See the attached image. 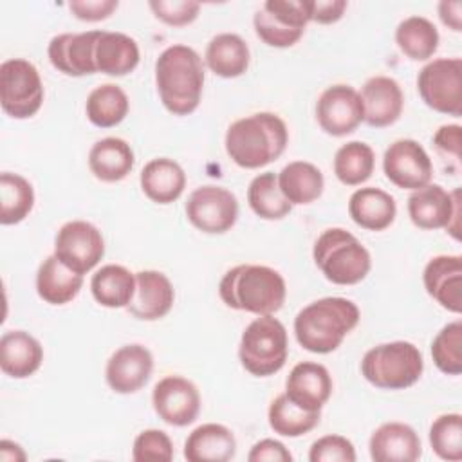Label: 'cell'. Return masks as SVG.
Instances as JSON below:
<instances>
[{"label":"cell","instance_id":"6da1fadb","mask_svg":"<svg viewBox=\"0 0 462 462\" xmlns=\"http://www.w3.org/2000/svg\"><path fill=\"white\" fill-rule=\"evenodd\" d=\"M155 85L168 112L173 116L195 112L204 88L202 58L195 49L182 43L166 47L155 61Z\"/></svg>","mask_w":462,"mask_h":462},{"label":"cell","instance_id":"7a4b0ae2","mask_svg":"<svg viewBox=\"0 0 462 462\" xmlns=\"http://www.w3.org/2000/svg\"><path fill=\"white\" fill-rule=\"evenodd\" d=\"M287 143V125L273 112H256L236 119L229 125L224 139L231 161L245 170H256L276 161L285 152Z\"/></svg>","mask_w":462,"mask_h":462},{"label":"cell","instance_id":"3957f363","mask_svg":"<svg viewBox=\"0 0 462 462\" xmlns=\"http://www.w3.org/2000/svg\"><path fill=\"white\" fill-rule=\"evenodd\" d=\"M359 309L339 296L319 298L305 305L294 318L298 343L312 354H330L357 327Z\"/></svg>","mask_w":462,"mask_h":462},{"label":"cell","instance_id":"277c9868","mask_svg":"<svg viewBox=\"0 0 462 462\" xmlns=\"http://www.w3.org/2000/svg\"><path fill=\"white\" fill-rule=\"evenodd\" d=\"M218 294L229 309L265 316L283 307L287 285L283 276L273 267L240 263L222 276Z\"/></svg>","mask_w":462,"mask_h":462},{"label":"cell","instance_id":"5b68a950","mask_svg":"<svg viewBox=\"0 0 462 462\" xmlns=\"http://www.w3.org/2000/svg\"><path fill=\"white\" fill-rule=\"evenodd\" d=\"M312 258L323 276L336 285H356L372 267L368 249L343 227L325 229L314 242Z\"/></svg>","mask_w":462,"mask_h":462},{"label":"cell","instance_id":"8992f818","mask_svg":"<svg viewBox=\"0 0 462 462\" xmlns=\"http://www.w3.org/2000/svg\"><path fill=\"white\" fill-rule=\"evenodd\" d=\"M424 372L420 350L410 341H390L372 346L361 359L363 377L381 390L413 386Z\"/></svg>","mask_w":462,"mask_h":462},{"label":"cell","instance_id":"52a82bcc","mask_svg":"<svg viewBox=\"0 0 462 462\" xmlns=\"http://www.w3.org/2000/svg\"><path fill=\"white\" fill-rule=\"evenodd\" d=\"M289 356V339L283 323L273 314L258 316L242 332L238 357L242 366L256 377L280 372Z\"/></svg>","mask_w":462,"mask_h":462},{"label":"cell","instance_id":"ba28073f","mask_svg":"<svg viewBox=\"0 0 462 462\" xmlns=\"http://www.w3.org/2000/svg\"><path fill=\"white\" fill-rule=\"evenodd\" d=\"M43 103V83L38 69L23 58L0 65V105L13 119L32 117Z\"/></svg>","mask_w":462,"mask_h":462},{"label":"cell","instance_id":"9c48e42d","mask_svg":"<svg viewBox=\"0 0 462 462\" xmlns=\"http://www.w3.org/2000/svg\"><path fill=\"white\" fill-rule=\"evenodd\" d=\"M420 99L435 112L462 116V60L437 58L426 63L417 76Z\"/></svg>","mask_w":462,"mask_h":462},{"label":"cell","instance_id":"30bf717a","mask_svg":"<svg viewBox=\"0 0 462 462\" xmlns=\"http://www.w3.org/2000/svg\"><path fill=\"white\" fill-rule=\"evenodd\" d=\"M460 189L446 191L440 184H426L408 197V215L419 229H448L460 240Z\"/></svg>","mask_w":462,"mask_h":462},{"label":"cell","instance_id":"8fae6325","mask_svg":"<svg viewBox=\"0 0 462 462\" xmlns=\"http://www.w3.org/2000/svg\"><path fill=\"white\" fill-rule=\"evenodd\" d=\"M186 217L199 231L208 235H222L236 224L238 200L229 189L206 184L189 193L186 202Z\"/></svg>","mask_w":462,"mask_h":462},{"label":"cell","instance_id":"7c38bea8","mask_svg":"<svg viewBox=\"0 0 462 462\" xmlns=\"http://www.w3.org/2000/svg\"><path fill=\"white\" fill-rule=\"evenodd\" d=\"M54 254L72 271L87 274L105 254L101 231L87 220L65 222L56 233Z\"/></svg>","mask_w":462,"mask_h":462},{"label":"cell","instance_id":"4fadbf2b","mask_svg":"<svg viewBox=\"0 0 462 462\" xmlns=\"http://www.w3.org/2000/svg\"><path fill=\"white\" fill-rule=\"evenodd\" d=\"M363 101L350 85H332L321 92L316 103V119L321 130L332 137L352 134L363 123Z\"/></svg>","mask_w":462,"mask_h":462},{"label":"cell","instance_id":"5bb4252c","mask_svg":"<svg viewBox=\"0 0 462 462\" xmlns=\"http://www.w3.org/2000/svg\"><path fill=\"white\" fill-rule=\"evenodd\" d=\"M386 179L401 189H419L430 184L433 164L426 150L413 139L393 141L383 155Z\"/></svg>","mask_w":462,"mask_h":462},{"label":"cell","instance_id":"9a60e30c","mask_svg":"<svg viewBox=\"0 0 462 462\" xmlns=\"http://www.w3.org/2000/svg\"><path fill=\"white\" fill-rule=\"evenodd\" d=\"M152 404L161 420L182 428L197 419L200 411V393L189 379L166 375L153 386Z\"/></svg>","mask_w":462,"mask_h":462},{"label":"cell","instance_id":"2e32d148","mask_svg":"<svg viewBox=\"0 0 462 462\" xmlns=\"http://www.w3.org/2000/svg\"><path fill=\"white\" fill-rule=\"evenodd\" d=\"M152 372V352L139 343H132L119 346L108 357L105 379L116 393H135L148 383Z\"/></svg>","mask_w":462,"mask_h":462},{"label":"cell","instance_id":"e0dca14e","mask_svg":"<svg viewBox=\"0 0 462 462\" xmlns=\"http://www.w3.org/2000/svg\"><path fill=\"white\" fill-rule=\"evenodd\" d=\"M101 31L63 32L49 42L47 54L51 65L65 76H88L97 72L94 63V49Z\"/></svg>","mask_w":462,"mask_h":462},{"label":"cell","instance_id":"ac0fdd59","mask_svg":"<svg viewBox=\"0 0 462 462\" xmlns=\"http://www.w3.org/2000/svg\"><path fill=\"white\" fill-rule=\"evenodd\" d=\"M426 292L446 310L462 312V256H433L422 273Z\"/></svg>","mask_w":462,"mask_h":462},{"label":"cell","instance_id":"d6986e66","mask_svg":"<svg viewBox=\"0 0 462 462\" xmlns=\"http://www.w3.org/2000/svg\"><path fill=\"white\" fill-rule=\"evenodd\" d=\"M175 300V291L170 278L161 271L135 273V291L128 303V312L143 321H155L164 318Z\"/></svg>","mask_w":462,"mask_h":462},{"label":"cell","instance_id":"ffe728a7","mask_svg":"<svg viewBox=\"0 0 462 462\" xmlns=\"http://www.w3.org/2000/svg\"><path fill=\"white\" fill-rule=\"evenodd\" d=\"M285 395L307 411H321L332 395V377L323 365L301 361L292 366L285 381Z\"/></svg>","mask_w":462,"mask_h":462},{"label":"cell","instance_id":"44dd1931","mask_svg":"<svg viewBox=\"0 0 462 462\" xmlns=\"http://www.w3.org/2000/svg\"><path fill=\"white\" fill-rule=\"evenodd\" d=\"M363 121L374 128H384L393 125L404 106V96L399 83L388 76H374L366 79L361 88Z\"/></svg>","mask_w":462,"mask_h":462},{"label":"cell","instance_id":"7402d4cb","mask_svg":"<svg viewBox=\"0 0 462 462\" xmlns=\"http://www.w3.org/2000/svg\"><path fill=\"white\" fill-rule=\"evenodd\" d=\"M370 457L375 462H415L422 455L417 431L404 422H384L370 437Z\"/></svg>","mask_w":462,"mask_h":462},{"label":"cell","instance_id":"603a6c76","mask_svg":"<svg viewBox=\"0 0 462 462\" xmlns=\"http://www.w3.org/2000/svg\"><path fill=\"white\" fill-rule=\"evenodd\" d=\"M43 361L40 341L25 330H7L0 337V368L13 379L32 375Z\"/></svg>","mask_w":462,"mask_h":462},{"label":"cell","instance_id":"cb8c5ba5","mask_svg":"<svg viewBox=\"0 0 462 462\" xmlns=\"http://www.w3.org/2000/svg\"><path fill=\"white\" fill-rule=\"evenodd\" d=\"M348 215L363 229L383 231L393 224L397 204L388 191L375 186H366L350 195Z\"/></svg>","mask_w":462,"mask_h":462},{"label":"cell","instance_id":"d4e9b609","mask_svg":"<svg viewBox=\"0 0 462 462\" xmlns=\"http://www.w3.org/2000/svg\"><path fill=\"white\" fill-rule=\"evenodd\" d=\"M139 45L137 42L116 31H101L94 49L96 70L106 76H126L139 65Z\"/></svg>","mask_w":462,"mask_h":462},{"label":"cell","instance_id":"484cf974","mask_svg":"<svg viewBox=\"0 0 462 462\" xmlns=\"http://www.w3.org/2000/svg\"><path fill=\"white\" fill-rule=\"evenodd\" d=\"M236 453L233 431L217 422L195 428L184 442V458L189 462H227Z\"/></svg>","mask_w":462,"mask_h":462},{"label":"cell","instance_id":"4316f807","mask_svg":"<svg viewBox=\"0 0 462 462\" xmlns=\"http://www.w3.org/2000/svg\"><path fill=\"white\" fill-rule=\"evenodd\" d=\"M141 189L157 204L175 202L186 188V173L179 162L168 157H157L144 164L141 170Z\"/></svg>","mask_w":462,"mask_h":462},{"label":"cell","instance_id":"83f0119b","mask_svg":"<svg viewBox=\"0 0 462 462\" xmlns=\"http://www.w3.org/2000/svg\"><path fill=\"white\" fill-rule=\"evenodd\" d=\"M135 164L132 146L121 137H103L88 152V168L103 182L123 180Z\"/></svg>","mask_w":462,"mask_h":462},{"label":"cell","instance_id":"f1b7e54d","mask_svg":"<svg viewBox=\"0 0 462 462\" xmlns=\"http://www.w3.org/2000/svg\"><path fill=\"white\" fill-rule=\"evenodd\" d=\"M83 285V274L69 269L56 254L47 256L36 273V292L51 305L72 301Z\"/></svg>","mask_w":462,"mask_h":462},{"label":"cell","instance_id":"f546056e","mask_svg":"<svg viewBox=\"0 0 462 462\" xmlns=\"http://www.w3.org/2000/svg\"><path fill=\"white\" fill-rule=\"evenodd\" d=\"M206 65L220 78H238L249 67V47L245 40L235 32H220L213 36L206 47Z\"/></svg>","mask_w":462,"mask_h":462},{"label":"cell","instance_id":"4dcf8cb0","mask_svg":"<svg viewBox=\"0 0 462 462\" xmlns=\"http://www.w3.org/2000/svg\"><path fill=\"white\" fill-rule=\"evenodd\" d=\"M278 186L292 206L310 204L321 197L325 188L323 173L307 161H292L278 173Z\"/></svg>","mask_w":462,"mask_h":462},{"label":"cell","instance_id":"1f68e13d","mask_svg":"<svg viewBox=\"0 0 462 462\" xmlns=\"http://www.w3.org/2000/svg\"><path fill=\"white\" fill-rule=\"evenodd\" d=\"M94 300L106 309L128 307L135 291V274L117 263L97 269L90 280Z\"/></svg>","mask_w":462,"mask_h":462},{"label":"cell","instance_id":"d6a6232c","mask_svg":"<svg viewBox=\"0 0 462 462\" xmlns=\"http://www.w3.org/2000/svg\"><path fill=\"white\" fill-rule=\"evenodd\" d=\"M439 31L433 22L419 14L404 18L395 29L397 47L413 61L430 60L439 49Z\"/></svg>","mask_w":462,"mask_h":462},{"label":"cell","instance_id":"836d02e7","mask_svg":"<svg viewBox=\"0 0 462 462\" xmlns=\"http://www.w3.org/2000/svg\"><path fill=\"white\" fill-rule=\"evenodd\" d=\"M130 108L126 92L116 83L96 87L85 103L87 119L97 128H112L119 125Z\"/></svg>","mask_w":462,"mask_h":462},{"label":"cell","instance_id":"e575fe53","mask_svg":"<svg viewBox=\"0 0 462 462\" xmlns=\"http://www.w3.org/2000/svg\"><path fill=\"white\" fill-rule=\"evenodd\" d=\"M247 202L254 215L263 220H282L292 209L278 186V175L265 171L256 175L247 188Z\"/></svg>","mask_w":462,"mask_h":462},{"label":"cell","instance_id":"d590c367","mask_svg":"<svg viewBox=\"0 0 462 462\" xmlns=\"http://www.w3.org/2000/svg\"><path fill=\"white\" fill-rule=\"evenodd\" d=\"M319 411H307L296 406L285 393L274 397L267 410V420L274 433L282 437H301L319 424Z\"/></svg>","mask_w":462,"mask_h":462},{"label":"cell","instance_id":"8d00e7d4","mask_svg":"<svg viewBox=\"0 0 462 462\" xmlns=\"http://www.w3.org/2000/svg\"><path fill=\"white\" fill-rule=\"evenodd\" d=\"M375 166V153L370 144L363 141H350L334 155V173L345 186H359L366 182Z\"/></svg>","mask_w":462,"mask_h":462},{"label":"cell","instance_id":"74e56055","mask_svg":"<svg viewBox=\"0 0 462 462\" xmlns=\"http://www.w3.org/2000/svg\"><path fill=\"white\" fill-rule=\"evenodd\" d=\"M34 206L32 184L11 171L0 175V224L13 226L22 222Z\"/></svg>","mask_w":462,"mask_h":462},{"label":"cell","instance_id":"f35d334b","mask_svg":"<svg viewBox=\"0 0 462 462\" xmlns=\"http://www.w3.org/2000/svg\"><path fill=\"white\" fill-rule=\"evenodd\" d=\"M431 357L435 366L448 375L462 372V321L444 325L431 341Z\"/></svg>","mask_w":462,"mask_h":462},{"label":"cell","instance_id":"ab89813d","mask_svg":"<svg viewBox=\"0 0 462 462\" xmlns=\"http://www.w3.org/2000/svg\"><path fill=\"white\" fill-rule=\"evenodd\" d=\"M431 449L449 462L462 460V415L444 413L430 426Z\"/></svg>","mask_w":462,"mask_h":462},{"label":"cell","instance_id":"60d3db41","mask_svg":"<svg viewBox=\"0 0 462 462\" xmlns=\"http://www.w3.org/2000/svg\"><path fill=\"white\" fill-rule=\"evenodd\" d=\"M253 25H254V32L256 36L269 47H278V49H285V47H292L305 31L296 29L287 25L285 22H282L280 18H276L274 14H271L269 11H265L263 7H260L254 16H253Z\"/></svg>","mask_w":462,"mask_h":462},{"label":"cell","instance_id":"b9f144b4","mask_svg":"<svg viewBox=\"0 0 462 462\" xmlns=\"http://www.w3.org/2000/svg\"><path fill=\"white\" fill-rule=\"evenodd\" d=\"M132 458L135 462H170L173 458V442L162 430H144L134 440Z\"/></svg>","mask_w":462,"mask_h":462},{"label":"cell","instance_id":"7bdbcfd3","mask_svg":"<svg viewBox=\"0 0 462 462\" xmlns=\"http://www.w3.org/2000/svg\"><path fill=\"white\" fill-rule=\"evenodd\" d=\"M310 462H354L356 448L343 435H325L312 442L309 451Z\"/></svg>","mask_w":462,"mask_h":462},{"label":"cell","instance_id":"ee69618b","mask_svg":"<svg viewBox=\"0 0 462 462\" xmlns=\"http://www.w3.org/2000/svg\"><path fill=\"white\" fill-rule=\"evenodd\" d=\"M148 5L155 18L173 27H182L195 22L200 11V4L193 0H150Z\"/></svg>","mask_w":462,"mask_h":462},{"label":"cell","instance_id":"f6af8a7d","mask_svg":"<svg viewBox=\"0 0 462 462\" xmlns=\"http://www.w3.org/2000/svg\"><path fill=\"white\" fill-rule=\"evenodd\" d=\"M117 0H72L69 2L70 13L83 22H101L108 18L116 9Z\"/></svg>","mask_w":462,"mask_h":462},{"label":"cell","instance_id":"bcb514c9","mask_svg":"<svg viewBox=\"0 0 462 462\" xmlns=\"http://www.w3.org/2000/svg\"><path fill=\"white\" fill-rule=\"evenodd\" d=\"M247 460L249 462H291L292 455L285 448V444H282L280 440L262 439L251 448Z\"/></svg>","mask_w":462,"mask_h":462},{"label":"cell","instance_id":"7dc6e473","mask_svg":"<svg viewBox=\"0 0 462 462\" xmlns=\"http://www.w3.org/2000/svg\"><path fill=\"white\" fill-rule=\"evenodd\" d=\"M462 143V128L460 125H442L435 135H433V144L435 148L442 153L451 157L457 164L460 161V144Z\"/></svg>","mask_w":462,"mask_h":462},{"label":"cell","instance_id":"c3c4849f","mask_svg":"<svg viewBox=\"0 0 462 462\" xmlns=\"http://www.w3.org/2000/svg\"><path fill=\"white\" fill-rule=\"evenodd\" d=\"M346 9L345 0H310V22L334 23Z\"/></svg>","mask_w":462,"mask_h":462},{"label":"cell","instance_id":"681fc988","mask_svg":"<svg viewBox=\"0 0 462 462\" xmlns=\"http://www.w3.org/2000/svg\"><path fill=\"white\" fill-rule=\"evenodd\" d=\"M439 18L451 31H462V2L442 0L439 4Z\"/></svg>","mask_w":462,"mask_h":462},{"label":"cell","instance_id":"f907efd6","mask_svg":"<svg viewBox=\"0 0 462 462\" xmlns=\"http://www.w3.org/2000/svg\"><path fill=\"white\" fill-rule=\"evenodd\" d=\"M0 458L5 462H16V460H25V453L18 444L13 440H2L0 442Z\"/></svg>","mask_w":462,"mask_h":462}]
</instances>
